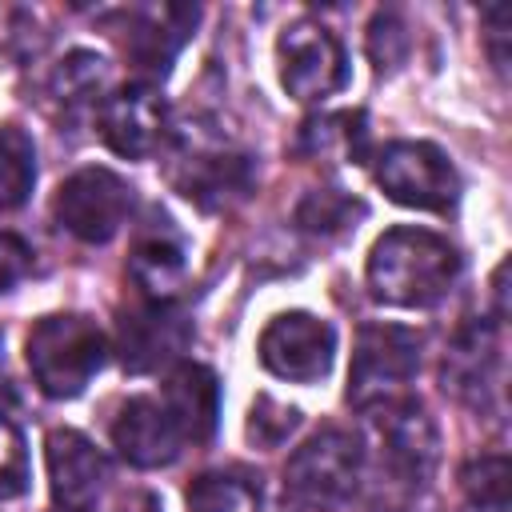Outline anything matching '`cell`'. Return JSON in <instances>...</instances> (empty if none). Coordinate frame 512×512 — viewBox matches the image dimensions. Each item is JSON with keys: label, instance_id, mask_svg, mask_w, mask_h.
<instances>
[{"label": "cell", "instance_id": "obj_1", "mask_svg": "<svg viewBox=\"0 0 512 512\" xmlns=\"http://www.w3.org/2000/svg\"><path fill=\"white\" fill-rule=\"evenodd\" d=\"M460 276L456 248L428 228H388L368 252V292L392 308H432Z\"/></svg>", "mask_w": 512, "mask_h": 512}, {"label": "cell", "instance_id": "obj_2", "mask_svg": "<svg viewBox=\"0 0 512 512\" xmlns=\"http://www.w3.org/2000/svg\"><path fill=\"white\" fill-rule=\"evenodd\" d=\"M108 340L92 316L52 312L40 316L28 332V368L44 396L72 400L88 388V380L104 368Z\"/></svg>", "mask_w": 512, "mask_h": 512}, {"label": "cell", "instance_id": "obj_3", "mask_svg": "<svg viewBox=\"0 0 512 512\" xmlns=\"http://www.w3.org/2000/svg\"><path fill=\"white\" fill-rule=\"evenodd\" d=\"M420 332L404 324L372 320L356 332L352 364H348V404L368 412L404 400L408 380L420 368Z\"/></svg>", "mask_w": 512, "mask_h": 512}, {"label": "cell", "instance_id": "obj_4", "mask_svg": "<svg viewBox=\"0 0 512 512\" xmlns=\"http://www.w3.org/2000/svg\"><path fill=\"white\" fill-rule=\"evenodd\" d=\"M364 468V448L344 428H324L312 440H304L288 464H284V492L316 512L344 508L356 496Z\"/></svg>", "mask_w": 512, "mask_h": 512}, {"label": "cell", "instance_id": "obj_5", "mask_svg": "<svg viewBox=\"0 0 512 512\" xmlns=\"http://www.w3.org/2000/svg\"><path fill=\"white\" fill-rule=\"evenodd\" d=\"M172 184L180 196H188L204 212L232 208L244 200L256 184V164L248 152L232 148L228 140H208L204 132H184L176 140V164H172Z\"/></svg>", "mask_w": 512, "mask_h": 512}, {"label": "cell", "instance_id": "obj_6", "mask_svg": "<svg viewBox=\"0 0 512 512\" xmlns=\"http://www.w3.org/2000/svg\"><path fill=\"white\" fill-rule=\"evenodd\" d=\"M128 212L132 184L112 168H80L52 196L56 224L84 244H108L124 228Z\"/></svg>", "mask_w": 512, "mask_h": 512}, {"label": "cell", "instance_id": "obj_7", "mask_svg": "<svg viewBox=\"0 0 512 512\" xmlns=\"http://www.w3.org/2000/svg\"><path fill=\"white\" fill-rule=\"evenodd\" d=\"M376 184L388 200L420 212H448L460 196V176L428 140H396L376 156Z\"/></svg>", "mask_w": 512, "mask_h": 512}, {"label": "cell", "instance_id": "obj_8", "mask_svg": "<svg viewBox=\"0 0 512 512\" xmlns=\"http://www.w3.org/2000/svg\"><path fill=\"white\" fill-rule=\"evenodd\" d=\"M276 64H280V84L292 100L316 104L328 100L348 84V56L336 32H328L316 20H296L280 32L276 40Z\"/></svg>", "mask_w": 512, "mask_h": 512}, {"label": "cell", "instance_id": "obj_9", "mask_svg": "<svg viewBox=\"0 0 512 512\" xmlns=\"http://www.w3.org/2000/svg\"><path fill=\"white\" fill-rule=\"evenodd\" d=\"M256 352L272 376L292 380V384H316L332 368L336 332L328 320H320L312 312H280L260 332Z\"/></svg>", "mask_w": 512, "mask_h": 512}, {"label": "cell", "instance_id": "obj_10", "mask_svg": "<svg viewBox=\"0 0 512 512\" xmlns=\"http://www.w3.org/2000/svg\"><path fill=\"white\" fill-rule=\"evenodd\" d=\"M500 376H504L500 320H468L452 336L440 360L444 392L468 408H484L492 396H500Z\"/></svg>", "mask_w": 512, "mask_h": 512}, {"label": "cell", "instance_id": "obj_11", "mask_svg": "<svg viewBox=\"0 0 512 512\" xmlns=\"http://www.w3.org/2000/svg\"><path fill=\"white\" fill-rule=\"evenodd\" d=\"M200 20V8H184V4H144V8H120L108 16L112 32H124L120 44L128 52V60L148 72V76H164L176 60V52L184 48V40L192 36Z\"/></svg>", "mask_w": 512, "mask_h": 512}, {"label": "cell", "instance_id": "obj_12", "mask_svg": "<svg viewBox=\"0 0 512 512\" xmlns=\"http://www.w3.org/2000/svg\"><path fill=\"white\" fill-rule=\"evenodd\" d=\"M96 128L116 156L144 160L168 136V104L152 84H124L100 100Z\"/></svg>", "mask_w": 512, "mask_h": 512}, {"label": "cell", "instance_id": "obj_13", "mask_svg": "<svg viewBox=\"0 0 512 512\" xmlns=\"http://www.w3.org/2000/svg\"><path fill=\"white\" fill-rule=\"evenodd\" d=\"M188 340H192V324L176 304L144 300V304L120 312V320H116V352L128 372H156V368L180 360Z\"/></svg>", "mask_w": 512, "mask_h": 512}, {"label": "cell", "instance_id": "obj_14", "mask_svg": "<svg viewBox=\"0 0 512 512\" xmlns=\"http://www.w3.org/2000/svg\"><path fill=\"white\" fill-rule=\"evenodd\" d=\"M376 432H380V460L400 484L416 488L432 476L436 456H440V436H436L432 416L420 408V400L404 396L396 404H384Z\"/></svg>", "mask_w": 512, "mask_h": 512}, {"label": "cell", "instance_id": "obj_15", "mask_svg": "<svg viewBox=\"0 0 512 512\" xmlns=\"http://www.w3.org/2000/svg\"><path fill=\"white\" fill-rule=\"evenodd\" d=\"M184 272H188L184 236L176 232V224L164 212H148V220L132 236V252H128V276H132V284L140 288L144 300L172 304V296L184 284Z\"/></svg>", "mask_w": 512, "mask_h": 512}, {"label": "cell", "instance_id": "obj_16", "mask_svg": "<svg viewBox=\"0 0 512 512\" xmlns=\"http://www.w3.org/2000/svg\"><path fill=\"white\" fill-rule=\"evenodd\" d=\"M112 444L136 468H164L180 456L184 432L176 428L160 396H132L112 420Z\"/></svg>", "mask_w": 512, "mask_h": 512}, {"label": "cell", "instance_id": "obj_17", "mask_svg": "<svg viewBox=\"0 0 512 512\" xmlns=\"http://www.w3.org/2000/svg\"><path fill=\"white\" fill-rule=\"evenodd\" d=\"M48 476H52V496L64 508H88L108 480V460L84 432L52 428L48 432Z\"/></svg>", "mask_w": 512, "mask_h": 512}, {"label": "cell", "instance_id": "obj_18", "mask_svg": "<svg viewBox=\"0 0 512 512\" xmlns=\"http://www.w3.org/2000/svg\"><path fill=\"white\" fill-rule=\"evenodd\" d=\"M164 408L172 412L176 428L184 432V440L204 444L216 432V416H220V384L212 376V368L204 364H176L160 388Z\"/></svg>", "mask_w": 512, "mask_h": 512}, {"label": "cell", "instance_id": "obj_19", "mask_svg": "<svg viewBox=\"0 0 512 512\" xmlns=\"http://www.w3.org/2000/svg\"><path fill=\"white\" fill-rule=\"evenodd\" d=\"M104 88H108V60L96 56V52H84V48L68 52L48 76V96L60 108H80V104H92V100L100 108Z\"/></svg>", "mask_w": 512, "mask_h": 512}, {"label": "cell", "instance_id": "obj_20", "mask_svg": "<svg viewBox=\"0 0 512 512\" xmlns=\"http://www.w3.org/2000/svg\"><path fill=\"white\" fill-rule=\"evenodd\" d=\"M36 184V144L20 124H0V212L28 200Z\"/></svg>", "mask_w": 512, "mask_h": 512}, {"label": "cell", "instance_id": "obj_21", "mask_svg": "<svg viewBox=\"0 0 512 512\" xmlns=\"http://www.w3.org/2000/svg\"><path fill=\"white\" fill-rule=\"evenodd\" d=\"M260 480L244 472H200L188 484V512H252Z\"/></svg>", "mask_w": 512, "mask_h": 512}, {"label": "cell", "instance_id": "obj_22", "mask_svg": "<svg viewBox=\"0 0 512 512\" xmlns=\"http://www.w3.org/2000/svg\"><path fill=\"white\" fill-rule=\"evenodd\" d=\"M364 200H356L344 188H312L300 204H296V224L312 236H340L348 228H356V220L364 216Z\"/></svg>", "mask_w": 512, "mask_h": 512}, {"label": "cell", "instance_id": "obj_23", "mask_svg": "<svg viewBox=\"0 0 512 512\" xmlns=\"http://www.w3.org/2000/svg\"><path fill=\"white\" fill-rule=\"evenodd\" d=\"M364 116L360 112H336V116H316L300 128V140H296V152L300 156H328L332 148L348 152V156H360L364 152Z\"/></svg>", "mask_w": 512, "mask_h": 512}, {"label": "cell", "instance_id": "obj_24", "mask_svg": "<svg viewBox=\"0 0 512 512\" xmlns=\"http://www.w3.org/2000/svg\"><path fill=\"white\" fill-rule=\"evenodd\" d=\"M460 488L468 496V512H508V460L480 456L464 464Z\"/></svg>", "mask_w": 512, "mask_h": 512}, {"label": "cell", "instance_id": "obj_25", "mask_svg": "<svg viewBox=\"0 0 512 512\" xmlns=\"http://www.w3.org/2000/svg\"><path fill=\"white\" fill-rule=\"evenodd\" d=\"M44 24L36 8L24 4H0V64H20L40 52L44 44Z\"/></svg>", "mask_w": 512, "mask_h": 512}, {"label": "cell", "instance_id": "obj_26", "mask_svg": "<svg viewBox=\"0 0 512 512\" xmlns=\"http://www.w3.org/2000/svg\"><path fill=\"white\" fill-rule=\"evenodd\" d=\"M296 424H300V408L280 404L272 396H256V404L248 412V440L260 448H276L296 432Z\"/></svg>", "mask_w": 512, "mask_h": 512}, {"label": "cell", "instance_id": "obj_27", "mask_svg": "<svg viewBox=\"0 0 512 512\" xmlns=\"http://www.w3.org/2000/svg\"><path fill=\"white\" fill-rule=\"evenodd\" d=\"M408 28L396 12H376V20L368 24V56L376 64V72H396L408 60Z\"/></svg>", "mask_w": 512, "mask_h": 512}, {"label": "cell", "instance_id": "obj_28", "mask_svg": "<svg viewBox=\"0 0 512 512\" xmlns=\"http://www.w3.org/2000/svg\"><path fill=\"white\" fill-rule=\"evenodd\" d=\"M28 492V448L12 420H0V500Z\"/></svg>", "mask_w": 512, "mask_h": 512}, {"label": "cell", "instance_id": "obj_29", "mask_svg": "<svg viewBox=\"0 0 512 512\" xmlns=\"http://www.w3.org/2000/svg\"><path fill=\"white\" fill-rule=\"evenodd\" d=\"M32 268V248L12 236V232H0V292H8L12 284H20Z\"/></svg>", "mask_w": 512, "mask_h": 512}, {"label": "cell", "instance_id": "obj_30", "mask_svg": "<svg viewBox=\"0 0 512 512\" xmlns=\"http://www.w3.org/2000/svg\"><path fill=\"white\" fill-rule=\"evenodd\" d=\"M116 512H160V500H156L152 492L136 488V492H124V496L116 500Z\"/></svg>", "mask_w": 512, "mask_h": 512}, {"label": "cell", "instance_id": "obj_31", "mask_svg": "<svg viewBox=\"0 0 512 512\" xmlns=\"http://www.w3.org/2000/svg\"><path fill=\"white\" fill-rule=\"evenodd\" d=\"M12 408H16V388H12V380L0 372V420H8Z\"/></svg>", "mask_w": 512, "mask_h": 512}, {"label": "cell", "instance_id": "obj_32", "mask_svg": "<svg viewBox=\"0 0 512 512\" xmlns=\"http://www.w3.org/2000/svg\"><path fill=\"white\" fill-rule=\"evenodd\" d=\"M56 512H84V508H56Z\"/></svg>", "mask_w": 512, "mask_h": 512}]
</instances>
